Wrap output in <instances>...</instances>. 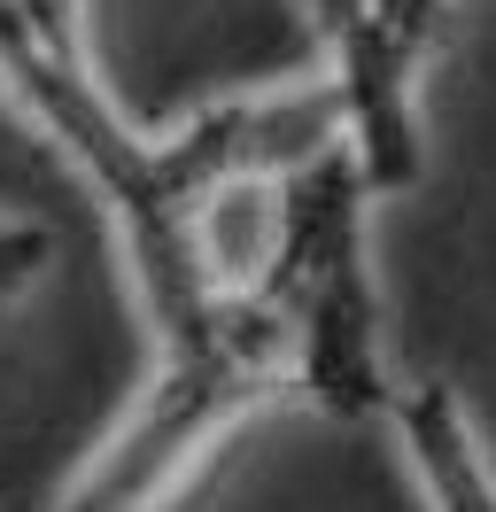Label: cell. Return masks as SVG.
Listing matches in <instances>:
<instances>
[{
  "mask_svg": "<svg viewBox=\"0 0 496 512\" xmlns=\"http://www.w3.org/2000/svg\"><path fill=\"white\" fill-rule=\"evenodd\" d=\"M295 396L287 326L264 295H233L202 334L155 342V373L117 419V435L86 458L55 512H163L194 466L210 458L248 412Z\"/></svg>",
  "mask_w": 496,
  "mask_h": 512,
  "instance_id": "cell-1",
  "label": "cell"
},
{
  "mask_svg": "<svg viewBox=\"0 0 496 512\" xmlns=\"http://www.w3.org/2000/svg\"><path fill=\"white\" fill-rule=\"evenodd\" d=\"M372 187L349 148L279 179V249L256 295L287 326L295 396L326 419H388V350H380V280L365 241Z\"/></svg>",
  "mask_w": 496,
  "mask_h": 512,
  "instance_id": "cell-2",
  "label": "cell"
},
{
  "mask_svg": "<svg viewBox=\"0 0 496 512\" xmlns=\"http://www.w3.org/2000/svg\"><path fill=\"white\" fill-rule=\"evenodd\" d=\"M450 24L442 0H372L365 24L326 47V78L341 94V148L357 156L372 202L419 179V70Z\"/></svg>",
  "mask_w": 496,
  "mask_h": 512,
  "instance_id": "cell-3",
  "label": "cell"
},
{
  "mask_svg": "<svg viewBox=\"0 0 496 512\" xmlns=\"http://www.w3.org/2000/svg\"><path fill=\"white\" fill-rule=\"evenodd\" d=\"M388 427H396L403 458H411V474L427 489L434 512H496V466L489 450H481V427L473 412L458 404V388L450 381H411L388 404Z\"/></svg>",
  "mask_w": 496,
  "mask_h": 512,
  "instance_id": "cell-4",
  "label": "cell"
},
{
  "mask_svg": "<svg viewBox=\"0 0 496 512\" xmlns=\"http://www.w3.org/2000/svg\"><path fill=\"white\" fill-rule=\"evenodd\" d=\"M47 264H55V233H47V225L0 218V303H16Z\"/></svg>",
  "mask_w": 496,
  "mask_h": 512,
  "instance_id": "cell-5",
  "label": "cell"
},
{
  "mask_svg": "<svg viewBox=\"0 0 496 512\" xmlns=\"http://www.w3.org/2000/svg\"><path fill=\"white\" fill-rule=\"evenodd\" d=\"M8 8H16L47 47H86V32H78V8H86V0H8Z\"/></svg>",
  "mask_w": 496,
  "mask_h": 512,
  "instance_id": "cell-6",
  "label": "cell"
},
{
  "mask_svg": "<svg viewBox=\"0 0 496 512\" xmlns=\"http://www.w3.org/2000/svg\"><path fill=\"white\" fill-rule=\"evenodd\" d=\"M303 8H310V24H318V47H334L349 24L372 16V0H303Z\"/></svg>",
  "mask_w": 496,
  "mask_h": 512,
  "instance_id": "cell-7",
  "label": "cell"
}]
</instances>
